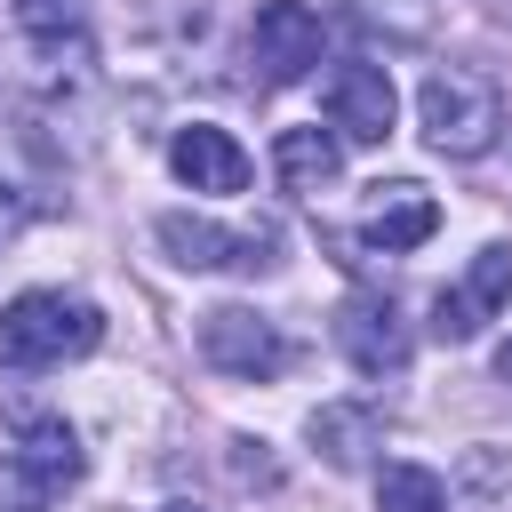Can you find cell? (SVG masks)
I'll use <instances>...</instances> for the list:
<instances>
[{
	"label": "cell",
	"mask_w": 512,
	"mask_h": 512,
	"mask_svg": "<svg viewBox=\"0 0 512 512\" xmlns=\"http://www.w3.org/2000/svg\"><path fill=\"white\" fill-rule=\"evenodd\" d=\"M24 232V200H16V184H0V248Z\"/></svg>",
	"instance_id": "obj_18"
},
{
	"label": "cell",
	"mask_w": 512,
	"mask_h": 512,
	"mask_svg": "<svg viewBox=\"0 0 512 512\" xmlns=\"http://www.w3.org/2000/svg\"><path fill=\"white\" fill-rule=\"evenodd\" d=\"M160 512H200V504H160Z\"/></svg>",
	"instance_id": "obj_21"
},
{
	"label": "cell",
	"mask_w": 512,
	"mask_h": 512,
	"mask_svg": "<svg viewBox=\"0 0 512 512\" xmlns=\"http://www.w3.org/2000/svg\"><path fill=\"white\" fill-rule=\"evenodd\" d=\"M48 504H56V496L24 472V456H8V464H0V512H48Z\"/></svg>",
	"instance_id": "obj_17"
},
{
	"label": "cell",
	"mask_w": 512,
	"mask_h": 512,
	"mask_svg": "<svg viewBox=\"0 0 512 512\" xmlns=\"http://www.w3.org/2000/svg\"><path fill=\"white\" fill-rule=\"evenodd\" d=\"M432 232H440V200H432L416 176L368 184V200H360V240H368V248H384V256H408V248H424Z\"/></svg>",
	"instance_id": "obj_8"
},
{
	"label": "cell",
	"mask_w": 512,
	"mask_h": 512,
	"mask_svg": "<svg viewBox=\"0 0 512 512\" xmlns=\"http://www.w3.org/2000/svg\"><path fill=\"white\" fill-rule=\"evenodd\" d=\"M480 8H488V16H504V24H512V0H480Z\"/></svg>",
	"instance_id": "obj_20"
},
{
	"label": "cell",
	"mask_w": 512,
	"mask_h": 512,
	"mask_svg": "<svg viewBox=\"0 0 512 512\" xmlns=\"http://www.w3.org/2000/svg\"><path fill=\"white\" fill-rule=\"evenodd\" d=\"M272 176H280V192H296V200H320V192H336V176H344V136L336 128H280L272 136Z\"/></svg>",
	"instance_id": "obj_11"
},
{
	"label": "cell",
	"mask_w": 512,
	"mask_h": 512,
	"mask_svg": "<svg viewBox=\"0 0 512 512\" xmlns=\"http://www.w3.org/2000/svg\"><path fill=\"white\" fill-rule=\"evenodd\" d=\"M200 360L216 376H240V384H272L288 368V336L280 320H264L256 304H216L200 312Z\"/></svg>",
	"instance_id": "obj_5"
},
{
	"label": "cell",
	"mask_w": 512,
	"mask_h": 512,
	"mask_svg": "<svg viewBox=\"0 0 512 512\" xmlns=\"http://www.w3.org/2000/svg\"><path fill=\"white\" fill-rule=\"evenodd\" d=\"M104 344V312L64 288H24L0 304V368L8 376H48L64 360H88Z\"/></svg>",
	"instance_id": "obj_1"
},
{
	"label": "cell",
	"mask_w": 512,
	"mask_h": 512,
	"mask_svg": "<svg viewBox=\"0 0 512 512\" xmlns=\"http://www.w3.org/2000/svg\"><path fill=\"white\" fill-rule=\"evenodd\" d=\"M376 512H448V480L424 464H384L376 472Z\"/></svg>",
	"instance_id": "obj_14"
},
{
	"label": "cell",
	"mask_w": 512,
	"mask_h": 512,
	"mask_svg": "<svg viewBox=\"0 0 512 512\" xmlns=\"http://www.w3.org/2000/svg\"><path fill=\"white\" fill-rule=\"evenodd\" d=\"M168 168H176L184 192H208V200L248 192V152H240V136H232V128H208V120H192V128L168 136Z\"/></svg>",
	"instance_id": "obj_10"
},
{
	"label": "cell",
	"mask_w": 512,
	"mask_h": 512,
	"mask_svg": "<svg viewBox=\"0 0 512 512\" xmlns=\"http://www.w3.org/2000/svg\"><path fill=\"white\" fill-rule=\"evenodd\" d=\"M504 304H512V248L488 240V248L464 264V280L440 288V304H432V336H440V344H472Z\"/></svg>",
	"instance_id": "obj_6"
},
{
	"label": "cell",
	"mask_w": 512,
	"mask_h": 512,
	"mask_svg": "<svg viewBox=\"0 0 512 512\" xmlns=\"http://www.w3.org/2000/svg\"><path fill=\"white\" fill-rule=\"evenodd\" d=\"M352 8H360L368 24H384V32H400V40H424L448 0H352Z\"/></svg>",
	"instance_id": "obj_16"
},
{
	"label": "cell",
	"mask_w": 512,
	"mask_h": 512,
	"mask_svg": "<svg viewBox=\"0 0 512 512\" xmlns=\"http://www.w3.org/2000/svg\"><path fill=\"white\" fill-rule=\"evenodd\" d=\"M304 432H312V448H320L336 472L368 464V448H376V416H368V408H344V400H336V408H312Z\"/></svg>",
	"instance_id": "obj_13"
},
{
	"label": "cell",
	"mask_w": 512,
	"mask_h": 512,
	"mask_svg": "<svg viewBox=\"0 0 512 512\" xmlns=\"http://www.w3.org/2000/svg\"><path fill=\"white\" fill-rule=\"evenodd\" d=\"M160 248L184 272H272L280 264V232L272 224H216V216H160Z\"/></svg>",
	"instance_id": "obj_3"
},
{
	"label": "cell",
	"mask_w": 512,
	"mask_h": 512,
	"mask_svg": "<svg viewBox=\"0 0 512 512\" xmlns=\"http://www.w3.org/2000/svg\"><path fill=\"white\" fill-rule=\"evenodd\" d=\"M320 48H328V24H320L312 0H264L248 16V72H256V88H296L320 64Z\"/></svg>",
	"instance_id": "obj_4"
},
{
	"label": "cell",
	"mask_w": 512,
	"mask_h": 512,
	"mask_svg": "<svg viewBox=\"0 0 512 512\" xmlns=\"http://www.w3.org/2000/svg\"><path fill=\"white\" fill-rule=\"evenodd\" d=\"M496 376H504V384H512V336H504V352H496Z\"/></svg>",
	"instance_id": "obj_19"
},
{
	"label": "cell",
	"mask_w": 512,
	"mask_h": 512,
	"mask_svg": "<svg viewBox=\"0 0 512 512\" xmlns=\"http://www.w3.org/2000/svg\"><path fill=\"white\" fill-rule=\"evenodd\" d=\"M416 128L440 160H480L504 136V88L472 64H432L416 88Z\"/></svg>",
	"instance_id": "obj_2"
},
{
	"label": "cell",
	"mask_w": 512,
	"mask_h": 512,
	"mask_svg": "<svg viewBox=\"0 0 512 512\" xmlns=\"http://www.w3.org/2000/svg\"><path fill=\"white\" fill-rule=\"evenodd\" d=\"M16 456H24V472H32L48 496L80 488V472H88V456H80V432H72L64 416H24V424H16Z\"/></svg>",
	"instance_id": "obj_12"
},
{
	"label": "cell",
	"mask_w": 512,
	"mask_h": 512,
	"mask_svg": "<svg viewBox=\"0 0 512 512\" xmlns=\"http://www.w3.org/2000/svg\"><path fill=\"white\" fill-rule=\"evenodd\" d=\"M392 120H400V96H392V80L376 64H336L328 72V128L344 144H384Z\"/></svg>",
	"instance_id": "obj_9"
},
{
	"label": "cell",
	"mask_w": 512,
	"mask_h": 512,
	"mask_svg": "<svg viewBox=\"0 0 512 512\" xmlns=\"http://www.w3.org/2000/svg\"><path fill=\"white\" fill-rule=\"evenodd\" d=\"M336 352L360 368V376H400L408 368V320L392 296H344L336 304Z\"/></svg>",
	"instance_id": "obj_7"
},
{
	"label": "cell",
	"mask_w": 512,
	"mask_h": 512,
	"mask_svg": "<svg viewBox=\"0 0 512 512\" xmlns=\"http://www.w3.org/2000/svg\"><path fill=\"white\" fill-rule=\"evenodd\" d=\"M16 24L32 40H72V32H88V0H16Z\"/></svg>",
	"instance_id": "obj_15"
}]
</instances>
